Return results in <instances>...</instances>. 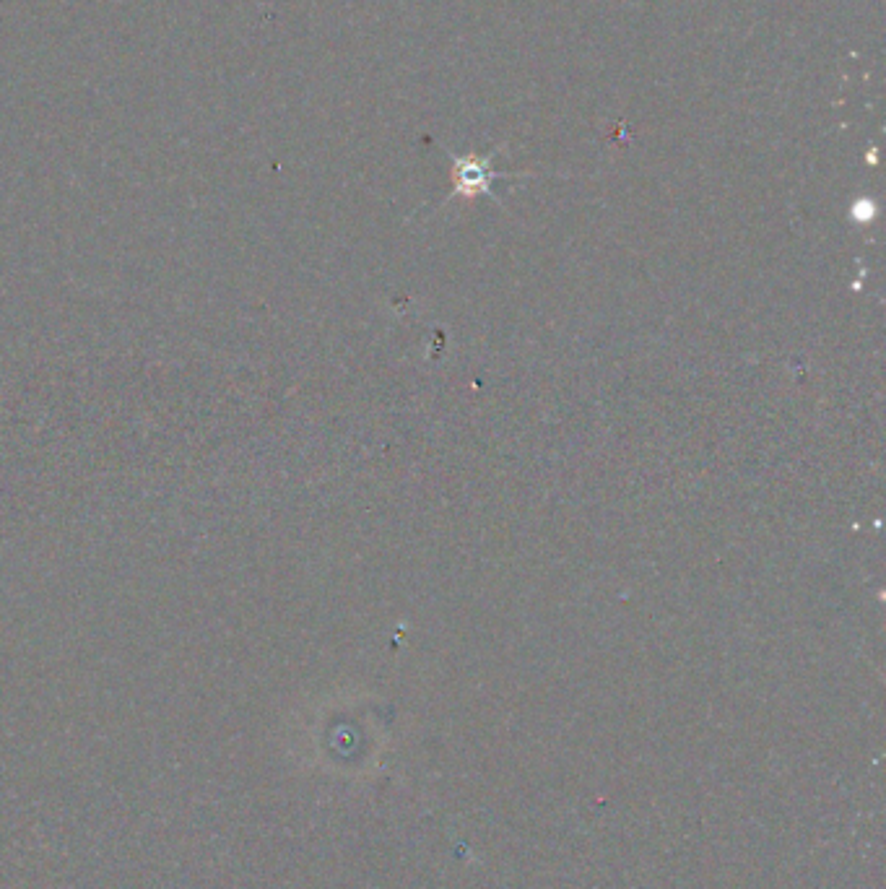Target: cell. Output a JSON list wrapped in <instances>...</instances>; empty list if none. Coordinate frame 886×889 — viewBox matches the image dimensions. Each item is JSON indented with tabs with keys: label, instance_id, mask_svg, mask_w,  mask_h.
I'll return each instance as SVG.
<instances>
[{
	"label": "cell",
	"instance_id": "cell-1",
	"mask_svg": "<svg viewBox=\"0 0 886 889\" xmlns=\"http://www.w3.org/2000/svg\"><path fill=\"white\" fill-rule=\"evenodd\" d=\"M455 162V193H481V190H489V180L494 175H489V162H492V156H486V159H479V156H453Z\"/></svg>",
	"mask_w": 886,
	"mask_h": 889
}]
</instances>
